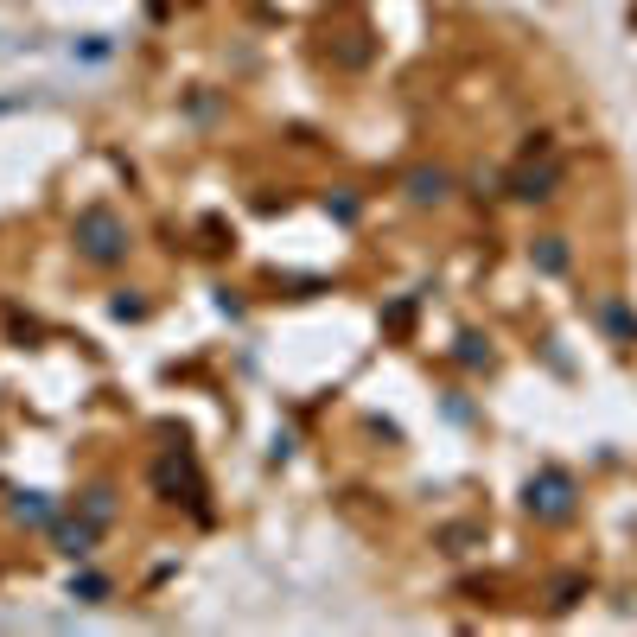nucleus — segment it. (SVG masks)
<instances>
[{"instance_id": "2", "label": "nucleus", "mask_w": 637, "mask_h": 637, "mask_svg": "<svg viewBox=\"0 0 637 637\" xmlns=\"http://www.w3.org/2000/svg\"><path fill=\"white\" fill-rule=\"evenodd\" d=\"M446 198V172H415V204H434Z\"/></svg>"}, {"instance_id": "1", "label": "nucleus", "mask_w": 637, "mask_h": 637, "mask_svg": "<svg viewBox=\"0 0 637 637\" xmlns=\"http://www.w3.org/2000/svg\"><path fill=\"white\" fill-rule=\"evenodd\" d=\"M77 243H83V255H90V262H122L128 255V223L115 217V211H83L77 217Z\"/></svg>"}, {"instance_id": "3", "label": "nucleus", "mask_w": 637, "mask_h": 637, "mask_svg": "<svg viewBox=\"0 0 637 637\" xmlns=\"http://www.w3.org/2000/svg\"><path fill=\"white\" fill-rule=\"evenodd\" d=\"M58 542H64V555H77V561H83V555H90V529H64V536H58Z\"/></svg>"}]
</instances>
